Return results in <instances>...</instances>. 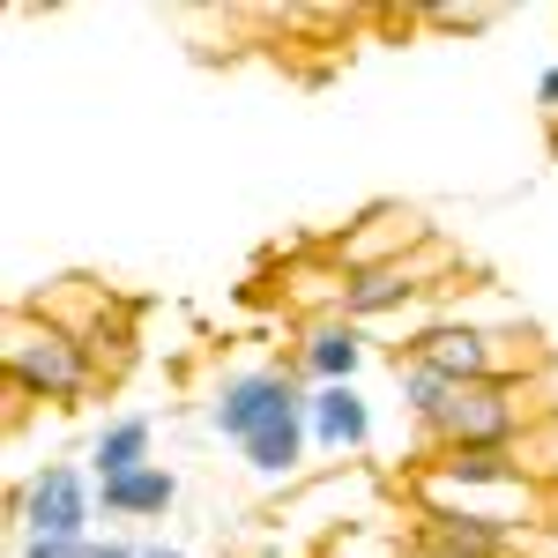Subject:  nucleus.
Segmentation results:
<instances>
[{
  "label": "nucleus",
  "mask_w": 558,
  "mask_h": 558,
  "mask_svg": "<svg viewBox=\"0 0 558 558\" xmlns=\"http://www.w3.org/2000/svg\"><path fill=\"white\" fill-rule=\"evenodd\" d=\"M551 380H470L447 395V410L425 425L432 454H499L536 439V425H551Z\"/></svg>",
  "instance_id": "nucleus-1"
},
{
  "label": "nucleus",
  "mask_w": 558,
  "mask_h": 558,
  "mask_svg": "<svg viewBox=\"0 0 558 558\" xmlns=\"http://www.w3.org/2000/svg\"><path fill=\"white\" fill-rule=\"evenodd\" d=\"M395 365H432L439 380H551V357L529 328H484V320H432L425 336L395 350Z\"/></svg>",
  "instance_id": "nucleus-2"
},
{
  "label": "nucleus",
  "mask_w": 558,
  "mask_h": 558,
  "mask_svg": "<svg viewBox=\"0 0 558 558\" xmlns=\"http://www.w3.org/2000/svg\"><path fill=\"white\" fill-rule=\"evenodd\" d=\"M0 365H8V387L31 395V402H75L97 380V357L75 328H60L52 313H15L8 320V343H0Z\"/></svg>",
  "instance_id": "nucleus-3"
},
{
  "label": "nucleus",
  "mask_w": 558,
  "mask_h": 558,
  "mask_svg": "<svg viewBox=\"0 0 558 558\" xmlns=\"http://www.w3.org/2000/svg\"><path fill=\"white\" fill-rule=\"evenodd\" d=\"M417 246H432V223L417 209H402V202H380V209H365L357 223L336 231L328 260H336L343 276H365V268H387V260H410Z\"/></svg>",
  "instance_id": "nucleus-4"
},
{
  "label": "nucleus",
  "mask_w": 558,
  "mask_h": 558,
  "mask_svg": "<svg viewBox=\"0 0 558 558\" xmlns=\"http://www.w3.org/2000/svg\"><path fill=\"white\" fill-rule=\"evenodd\" d=\"M432 276H447V254L439 246H417L410 260H387V268H365V276H350L343 291V320H387V313H402L410 299H425V291H439Z\"/></svg>",
  "instance_id": "nucleus-5"
},
{
  "label": "nucleus",
  "mask_w": 558,
  "mask_h": 558,
  "mask_svg": "<svg viewBox=\"0 0 558 558\" xmlns=\"http://www.w3.org/2000/svg\"><path fill=\"white\" fill-rule=\"evenodd\" d=\"M305 395L291 373H239V380H223V395H216V432L231 439V447H246L260 425H276L283 410H299Z\"/></svg>",
  "instance_id": "nucleus-6"
},
{
  "label": "nucleus",
  "mask_w": 558,
  "mask_h": 558,
  "mask_svg": "<svg viewBox=\"0 0 558 558\" xmlns=\"http://www.w3.org/2000/svg\"><path fill=\"white\" fill-rule=\"evenodd\" d=\"M23 529L31 536H83L89 529V484L75 462H45L23 492Z\"/></svg>",
  "instance_id": "nucleus-7"
},
{
  "label": "nucleus",
  "mask_w": 558,
  "mask_h": 558,
  "mask_svg": "<svg viewBox=\"0 0 558 558\" xmlns=\"http://www.w3.org/2000/svg\"><path fill=\"white\" fill-rule=\"evenodd\" d=\"M410 544L447 551V558H521L529 551V529H499V521H470V514H417Z\"/></svg>",
  "instance_id": "nucleus-8"
},
{
  "label": "nucleus",
  "mask_w": 558,
  "mask_h": 558,
  "mask_svg": "<svg viewBox=\"0 0 558 558\" xmlns=\"http://www.w3.org/2000/svg\"><path fill=\"white\" fill-rule=\"evenodd\" d=\"M299 357H305V373H313L320 387H350L357 365H365V336H357V320L336 313V320H313V328H305Z\"/></svg>",
  "instance_id": "nucleus-9"
},
{
  "label": "nucleus",
  "mask_w": 558,
  "mask_h": 558,
  "mask_svg": "<svg viewBox=\"0 0 558 558\" xmlns=\"http://www.w3.org/2000/svg\"><path fill=\"white\" fill-rule=\"evenodd\" d=\"M305 417H313V447H328V454H343V447H365V439H373V410H365L357 387H313Z\"/></svg>",
  "instance_id": "nucleus-10"
},
{
  "label": "nucleus",
  "mask_w": 558,
  "mask_h": 558,
  "mask_svg": "<svg viewBox=\"0 0 558 558\" xmlns=\"http://www.w3.org/2000/svg\"><path fill=\"white\" fill-rule=\"evenodd\" d=\"M305 402H313V395H305ZM305 402H299V410H283L276 425H260L254 439L239 447L254 476H291V470L305 462V439H313V417H305Z\"/></svg>",
  "instance_id": "nucleus-11"
},
{
  "label": "nucleus",
  "mask_w": 558,
  "mask_h": 558,
  "mask_svg": "<svg viewBox=\"0 0 558 558\" xmlns=\"http://www.w3.org/2000/svg\"><path fill=\"white\" fill-rule=\"evenodd\" d=\"M172 499H179V476L165 470V462H149V470H134V476H105V484H97V507H105V514H128V521L165 514Z\"/></svg>",
  "instance_id": "nucleus-12"
},
{
  "label": "nucleus",
  "mask_w": 558,
  "mask_h": 558,
  "mask_svg": "<svg viewBox=\"0 0 558 558\" xmlns=\"http://www.w3.org/2000/svg\"><path fill=\"white\" fill-rule=\"evenodd\" d=\"M89 470H97V484L149 470V417H112V425L97 432V447H89Z\"/></svg>",
  "instance_id": "nucleus-13"
},
{
  "label": "nucleus",
  "mask_w": 558,
  "mask_h": 558,
  "mask_svg": "<svg viewBox=\"0 0 558 558\" xmlns=\"http://www.w3.org/2000/svg\"><path fill=\"white\" fill-rule=\"evenodd\" d=\"M395 387H402V410L417 417V432L447 410V395H454V380H439L432 365H395Z\"/></svg>",
  "instance_id": "nucleus-14"
},
{
  "label": "nucleus",
  "mask_w": 558,
  "mask_h": 558,
  "mask_svg": "<svg viewBox=\"0 0 558 558\" xmlns=\"http://www.w3.org/2000/svg\"><path fill=\"white\" fill-rule=\"evenodd\" d=\"M432 31H492L499 23V8H425Z\"/></svg>",
  "instance_id": "nucleus-15"
},
{
  "label": "nucleus",
  "mask_w": 558,
  "mask_h": 558,
  "mask_svg": "<svg viewBox=\"0 0 558 558\" xmlns=\"http://www.w3.org/2000/svg\"><path fill=\"white\" fill-rule=\"evenodd\" d=\"M83 544H89V536H31L23 558H83Z\"/></svg>",
  "instance_id": "nucleus-16"
},
{
  "label": "nucleus",
  "mask_w": 558,
  "mask_h": 558,
  "mask_svg": "<svg viewBox=\"0 0 558 558\" xmlns=\"http://www.w3.org/2000/svg\"><path fill=\"white\" fill-rule=\"evenodd\" d=\"M536 97H544V112L558 120V68H544V83H536Z\"/></svg>",
  "instance_id": "nucleus-17"
},
{
  "label": "nucleus",
  "mask_w": 558,
  "mask_h": 558,
  "mask_svg": "<svg viewBox=\"0 0 558 558\" xmlns=\"http://www.w3.org/2000/svg\"><path fill=\"white\" fill-rule=\"evenodd\" d=\"M83 558H142V551H128V544H83Z\"/></svg>",
  "instance_id": "nucleus-18"
},
{
  "label": "nucleus",
  "mask_w": 558,
  "mask_h": 558,
  "mask_svg": "<svg viewBox=\"0 0 558 558\" xmlns=\"http://www.w3.org/2000/svg\"><path fill=\"white\" fill-rule=\"evenodd\" d=\"M142 558H186V551H172V544H142Z\"/></svg>",
  "instance_id": "nucleus-19"
},
{
  "label": "nucleus",
  "mask_w": 558,
  "mask_h": 558,
  "mask_svg": "<svg viewBox=\"0 0 558 558\" xmlns=\"http://www.w3.org/2000/svg\"><path fill=\"white\" fill-rule=\"evenodd\" d=\"M402 558H447V551H425V544H410V551H402Z\"/></svg>",
  "instance_id": "nucleus-20"
}]
</instances>
